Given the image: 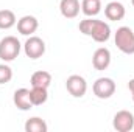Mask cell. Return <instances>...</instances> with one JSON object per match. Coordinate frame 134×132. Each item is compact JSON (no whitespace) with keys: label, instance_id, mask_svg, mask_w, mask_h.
<instances>
[{"label":"cell","instance_id":"cell-1","mask_svg":"<svg viewBox=\"0 0 134 132\" xmlns=\"http://www.w3.org/2000/svg\"><path fill=\"white\" fill-rule=\"evenodd\" d=\"M78 30L84 36L92 37L98 44L109 40V37H111V27L106 22L94 19V17H86L84 20H81L78 25Z\"/></svg>","mask_w":134,"mask_h":132},{"label":"cell","instance_id":"cell-2","mask_svg":"<svg viewBox=\"0 0 134 132\" xmlns=\"http://www.w3.org/2000/svg\"><path fill=\"white\" fill-rule=\"evenodd\" d=\"M114 42L117 48L125 55H134V31L130 27H120L117 28Z\"/></svg>","mask_w":134,"mask_h":132},{"label":"cell","instance_id":"cell-3","mask_svg":"<svg viewBox=\"0 0 134 132\" xmlns=\"http://www.w3.org/2000/svg\"><path fill=\"white\" fill-rule=\"evenodd\" d=\"M20 42L17 37L14 36H6L0 40V59L5 61V62H11L14 61L19 53H20Z\"/></svg>","mask_w":134,"mask_h":132},{"label":"cell","instance_id":"cell-4","mask_svg":"<svg viewBox=\"0 0 134 132\" xmlns=\"http://www.w3.org/2000/svg\"><path fill=\"white\" fill-rule=\"evenodd\" d=\"M24 51H25L27 58L39 59L45 53V42L37 36H28V39L24 44Z\"/></svg>","mask_w":134,"mask_h":132},{"label":"cell","instance_id":"cell-5","mask_svg":"<svg viewBox=\"0 0 134 132\" xmlns=\"http://www.w3.org/2000/svg\"><path fill=\"white\" fill-rule=\"evenodd\" d=\"M94 95L100 99H108L115 93V82L111 78H98L92 86Z\"/></svg>","mask_w":134,"mask_h":132},{"label":"cell","instance_id":"cell-6","mask_svg":"<svg viewBox=\"0 0 134 132\" xmlns=\"http://www.w3.org/2000/svg\"><path fill=\"white\" fill-rule=\"evenodd\" d=\"M66 89L73 98H83L87 92V82L80 75H70L66 81Z\"/></svg>","mask_w":134,"mask_h":132},{"label":"cell","instance_id":"cell-7","mask_svg":"<svg viewBox=\"0 0 134 132\" xmlns=\"http://www.w3.org/2000/svg\"><path fill=\"white\" fill-rule=\"evenodd\" d=\"M112 126L117 132H130L134 129V115L130 110H119L112 118Z\"/></svg>","mask_w":134,"mask_h":132},{"label":"cell","instance_id":"cell-8","mask_svg":"<svg viewBox=\"0 0 134 132\" xmlns=\"http://www.w3.org/2000/svg\"><path fill=\"white\" fill-rule=\"evenodd\" d=\"M92 65L95 70H106L108 67L111 65V51L106 48V47H100L94 51V56H92Z\"/></svg>","mask_w":134,"mask_h":132},{"label":"cell","instance_id":"cell-9","mask_svg":"<svg viewBox=\"0 0 134 132\" xmlns=\"http://www.w3.org/2000/svg\"><path fill=\"white\" fill-rule=\"evenodd\" d=\"M13 101H14V106L19 109V110H30L33 107V103H31V93H30V89H17L13 95Z\"/></svg>","mask_w":134,"mask_h":132},{"label":"cell","instance_id":"cell-10","mask_svg":"<svg viewBox=\"0 0 134 132\" xmlns=\"http://www.w3.org/2000/svg\"><path fill=\"white\" fill-rule=\"evenodd\" d=\"M39 27V22L34 16H24L17 20V31L22 36H33Z\"/></svg>","mask_w":134,"mask_h":132},{"label":"cell","instance_id":"cell-11","mask_svg":"<svg viewBox=\"0 0 134 132\" xmlns=\"http://www.w3.org/2000/svg\"><path fill=\"white\" fill-rule=\"evenodd\" d=\"M125 14H126V9H125L123 3H120V2H109L104 6V16L108 17V20L119 22L125 17Z\"/></svg>","mask_w":134,"mask_h":132},{"label":"cell","instance_id":"cell-12","mask_svg":"<svg viewBox=\"0 0 134 132\" xmlns=\"http://www.w3.org/2000/svg\"><path fill=\"white\" fill-rule=\"evenodd\" d=\"M81 3L80 0H61L59 2V11L66 19H75L80 14Z\"/></svg>","mask_w":134,"mask_h":132},{"label":"cell","instance_id":"cell-13","mask_svg":"<svg viewBox=\"0 0 134 132\" xmlns=\"http://www.w3.org/2000/svg\"><path fill=\"white\" fill-rule=\"evenodd\" d=\"M30 84L31 87H45L48 89L50 84H52V75L45 70H39V71H34L30 78Z\"/></svg>","mask_w":134,"mask_h":132},{"label":"cell","instance_id":"cell-14","mask_svg":"<svg viewBox=\"0 0 134 132\" xmlns=\"http://www.w3.org/2000/svg\"><path fill=\"white\" fill-rule=\"evenodd\" d=\"M81 11L87 17H95L101 11V2L100 0H83L81 2Z\"/></svg>","mask_w":134,"mask_h":132},{"label":"cell","instance_id":"cell-15","mask_svg":"<svg viewBox=\"0 0 134 132\" xmlns=\"http://www.w3.org/2000/svg\"><path fill=\"white\" fill-rule=\"evenodd\" d=\"M16 23V14L11 9H0V30H9Z\"/></svg>","mask_w":134,"mask_h":132},{"label":"cell","instance_id":"cell-16","mask_svg":"<svg viewBox=\"0 0 134 132\" xmlns=\"http://www.w3.org/2000/svg\"><path fill=\"white\" fill-rule=\"evenodd\" d=\"M47 129H48L47 123L39 117H31L25 123V131L27 132H47Z\"/></svg>","mask_w":134,"mask_h":132},{"label":"cell","instance_id":"cell-17","mask_svg":"<svg viewBox=\"0 0 134 132\" xmlns=\"http://www.w3.org/2000/svg\"><path fill=\"white\" fill-rule=\"evenodd\" d=\"M30 93H31V103H33V106H42L48 99V92H47L45 87H31Z\"/></svg>","mask_w":134,"mask_h":132},{"label":"cell","instance_id":"cell-18","mask_svg":"<svg viewBox=\"0 0 134 132\" xmlns=\"http://www.w3.org/2000/svg\"><path fill=\"white\" fill-rule=\"evenodd\" d=\"M13 79V68L6 64H0V84H6Z\"/></svg>","mask_w":134,"mask_h":132},{"label":"cell","instance_id":"cell-19","mask_svg":"<svg viewBox=\"0 0 134 132\" xmlns=\"http://www.w3.org/2000/svg\"><path fill=\"white\" fill-rule=\"evenodd\" d=\"M128 89H130V92H131V97H133V101H134V78L133 79H130V82H128Z\"/></svg>","mask_w":134,"mask_h":132},{"label":"cell","instance_id":"cell-20","mask_svg":"<svg viewBox=\"0 0 134 132\" xmlns=\"http://www.w3.org/2000/svg\"><path fill=\"white\" fill-rule=\"evenodd\" d=\"M131 3H133V6H134V0H131Z\"/></svg>","mask_w":134,"mask_h":132}]
</instances>
